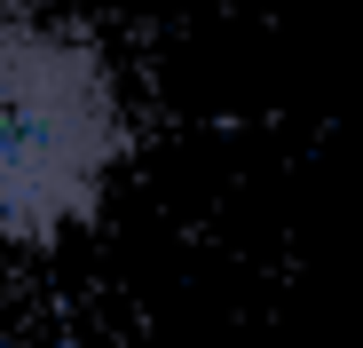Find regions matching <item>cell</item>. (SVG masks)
<instances>
[{"instance_id":"6da1fadb","label":"cell","mask_w":363,"mask_h":348,"mask_svg":"<svg viewBox=\"0 0 363 348\" xmlns=\"http://www.w3.org/2000/svg\"><path fill=\"white\" fill-rule=\"evenodd\" d=\"M127 103L95 32L0 9V246H55L111 206Z\"/></svg>"}]
</instances>
